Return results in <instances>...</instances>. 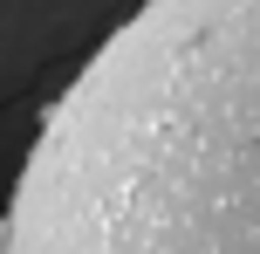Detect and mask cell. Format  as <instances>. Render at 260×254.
Listing matches in <instances>:
<instances>
[{
	"label": "cell",
	"mask_w": 260,
	"mask_h": 254,
	"mask_svg": "<svg viewBox=\"0 0 260 254\" xmlns=\"http://www.w3.org/2000/svg\"><path fill=\"white\" fill-rule=\"evenodd\" d=\"M0 254H260V0H144L48 103Z\"/></svg>",
	"instance_id": "obj_1"
}]
</instances>
